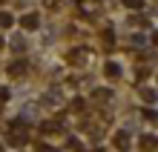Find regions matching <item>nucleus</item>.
<instances>
[{"label": "nucleus", "mask_w": 158, "mask_h": 152, "mask_svg": "<svg viewBox=\"0 0 158 152\" xmlns=\"http://www.w3.org/2000/svg\"><path fill=\"white\" fill-rule=\"evenodd\" d=\"M0 152H3V144H0Z\"/></svg>", "instance_id": "nucleus-11"}, {"label": "nucleus", "mask_w": 158, "mask_h": 152, "mask_svg": "<svg viewBox=\"0 0 158 152\" xmlns=\"http://www.w3.org/2000/svg\"><path fill=\"white\" fill-rule=\"evenodd\" d=\"M26 66H29L26 60H15L12 66H9V75H23V72H26Z\"/></svg>", "instance_id": "nucleus-3"}, {"label": "nucleus", "mask_w": 158, "mask_h": 152, "mask_svg": "<svg viewBox=\"0 0 158 152\" xmlns=\"http://www.w3.org/2000/svg\"><path fill=\"white\" fill-rule=\"evenodd\" d=\"M26 144V132H12L9 135V146H23Z\"/></svg>", "instance_id": "nucleus-2"}, {"label": "nucleus", "mask_w": 158, "mask_h": 152, "mask_svg": "<svg viewBox=\"0 0 158 152\" xmlns=\"http://www.w3.org/2000/svg\"><path fill=\"white\" fill-rule=\"evenodd\" d=\"M6 98H9V89H6V86H0V101H6Z\"/></svg>", "instance_id": "nucleus-9"}, {"label": "nucleus", "mask_w": 158, "mask_h": 152, "mask_svg": "<svg viewBox=\"0 0 158 152\" xmlns=\"http://www.w3.org/2000/svg\"><path fill=\"white\" fill-rule=\"evenodd\" d=\"M144 98H147V101L152 103V101H155V92H152V89H144Z\"/></svg>", "instance_id": "nucleus-8"}, {"label": "nucleus", "mask_w": 158, "mask_h": 152, "mask_svg": "<svg viewBox=\"0 0 158 152\" xmlns=\"http://www.w3.org/2000/svg\"><path fill=\"white\" fill-rule=\"evenodd\" d=\"M104 72H106V78H118V75H121V66L118 63H106Z\"/></svg>", "instance_id": "nucleus-4"}, {"label": "nucleus", "mask_w": 158, "mask_h": 152, "mask_svg": "<svg viewBox=\"0 0 158 152\" xmlns=\"http://www.w3.org/2000/svg\"><path fill=\"white\" fill-rule=\"evenodd\" d=\"M15 23V17L9 14V12H0V29H9V26Z\"/></svg>", "instance_id": "nucleus-5"}, {"label": "nucleus", "mask_w": 158, "mask_h": 152, "mask_svg": "<svg viewBox=\"0 0 158 152\" xmlns=\"http://www.w3.org/2000/svg\"><path fill=\"white\" fill-rule=\"evenodd\" d=\"M20 23H23V29H38V26H40V17L38 14H26Z\"/></svg>", "instance_id": "nucleus-1"}, {"label": "nucleus", "mask_w": 158, "mask_h": 152, "mask_svg": "<svg viewBox=\"0 0 158 152\" xmlns=\"http://www.w3.org/2000/svg\"><path fill=\"white\" fill-rule=\"evenodd\" d=\"M124 6H129V9H141L144 0H124Z\"/></svg>", "instance_id": "nucleus-7"}, {"label": "nucleus", "mask_w": 158, "mask_h": 152, "mask_svg": "<svg viewBox=\"0 0 158 152\" xmlns=\"http://www.w3.org/2000/svg\"><path fill=\"white\" fill-rule=\"evenodd\" d=\"M115 144H118L121 149H127V144H129V135H127V132H124V135H118V138H115Z\"/></svg>", "instance_id": "nucleus-6"}, {"label": "nucleus", "mask_w": 158, "mask_h": 152, "mask_svg": "<svg viewBox=\"0 0 158 152\" xmlns=\"http://www.w3.org/2000/svg\"><path fill=\"white\" fill-rule=\"evenodd\" d=\"M40 152H55V149L52 146H40Z\"/></svg>", "instance_id": "nucleus-10"}]
</instances>
